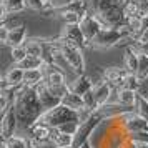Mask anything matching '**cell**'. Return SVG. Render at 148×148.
Instances as JSON below:
<instances>
[{"label":"cell","mask_w":148,"mask_h":148,"mask_svg":"<svg viewBox=\"0 0 148 148\" xmlns=\"http://www.w3.org/2000/svg\"><path fill=\"white\" fill-rule=\"evenodd\" d=\"M14 107L15 113H17V120H18V127L27 128V130L34 123H37L43 113V108H42L38 97L35 93V88L25 87V85H22L18 88Z\"/></svg>","instance_id":"obj_1"},{"label":"cell","mask_w":148,"mask_h":148,"mask_svg":"<svg viewBox=\"0 0 148 148\" xmlns=\"http://www.w3.org/2000/svg\"><path fill=\"white\" fill-rule=\"evenodd\" d=\"M58 43H60V55L62 60L67 63V67L73 72L77 77L85 73V57H83V48L68 43L58 37Z\"/></svg>","instance_id":"obj_2"},{"label":"cell","mask_w":148,"mask_h":148,"mask_svg":"<svg viewBox=\"0 0 148 148\" xmlns=\"http://www.w3.org/2000/svg\"><path fill=\"white\" fill-rule=\"evenodd\" d=\"M38 121L48 125L50 128H58L68 121H80V118H78V112L65 107V105H58L48 112H43Z\"/></svg>","instance_id":"obj_3"},{"label":"cell","mask_w":148,"mask_h":148,"mask_svg":"<svg viewBox=\"0 0 148 148\" xmlns=\"http://www.w3.org/2000/svg\"><path fill=\"white\" fill-rule=\"evenodd\" d=\"M43 70V75H45V83L48 85V88L53 92L55 95L58 97H63V95L68 92V83L65 80V73L57 63H52V65H43L42 67Z\"/></svg>","instance_id":"obj_4"},{"label":"cell","mask_w":148,"mask_h":148,"mask_svg":"<svg viewBox=\"0 0 148 148\" xmlns=\"http://www.w3.org/2000/svg\"><path fill=\"white\" fill-rule=\"evenodd\" d=\"M103 121H105V120L101 118V115L98 113V112H95V113L92 115L88 120L82 121L80 127H78V132L75 133V143H73V147L77 148V147H80L82 143L92 140V135H93V132L100 127Z\"/></svg>","instance_id":"obj_5"},{"label":"cell","mask_w":148,"mask_h":148,"mask_svg":"<svg viewBox=\"0 0 148 148\" xmlns=\"http://www.w3.org/2000/svg\"><path fill=\"white\" fill-rule=\"evenodd\" d=\"M121 40H123V34L120 32V28H101V32L93 38L90 47L97 50H105L120 45Z\"/></svg>","instance_id":"obj_6"},{"label":"cell","mask_w":148,"mask_h":148,"mask_svg":"<svg viewBox=\"0 0 148 148\" xmlns=\"http://www.w3.org/2000/svg\"><path fill=\"white\" fill-rule=\"evenodd\" d=\"M78 25H80L82 34H83V37H85L87 47H90V45H92L93 38L100 34L101 28H103V25L100 23V20H98L93 14H90V12H87V14L82 17V20H80V23H78Z\"/></svg>","instance_id":"obj_7"},{"label":"cell","mask_w":148,"mask_h":148,"mask_svg":"<svg viewBox=\"0 0 148 148\" xmlns=\"http://www.w3.org/2000/svg\"><path fill=\"white\" fill-rule=\"evenodd\" d=\"M35 93L38 97V101H40L43 112H48V110H52V108L62 105V98L58 95H55L53 92L48 88V85L45 82H42L40 85L35 87Z\"/></svg>","instance_id":"obj_8"},{"label":"cell","mask_w":148,"mask_h":148,"mask_svg":"<svg viewBox=\"0 0 148 148\" xmlns=\"http://www.w3.org/2000/svg\"><path fill=\"white\" fill-rule=\"evenodd\" d=\"M17 128H18V120H17L15 107L12 105V107H8L2 113V121H0V135H2V140H7L10 136H14Z\"/></svg>","instance_id":"obj_9"},{"label":"cell","mask_w":148,"mask_h":148,"mask_svg":"<svg viewBox=\"0 0 148 148\" xmlns=\"http://www.w3.org/2000/svg\"><path fill=\"white\" fill-rule=\"evenodd\" d=\"M58 37L63 38V40H67L68 43H72V45L80 47V48L87 47L85 37H83V34H82L80 25H78V23H63V27H62Z\"/></svg>","instance_id":"obj_10"},{"label":"cell","mask_w":148,"mask_h":148,"mask_svg":"<svg viewBox=\"0 0 148 148\" xmlns=\"http://www.w3.org/2000/svg\"><path fill=\"white\" fill-rule=\"evenodd\" d=\"M115 93V87L110 85L107 82H97L93 85V95H95V103H97V108L100 110L101 107H105L107 103H110V98L113 97ZM97 110V112H98Z\"/></svg>","instance_id":"obj_11"},{"label":"cell","mask_w":148,"mask_h":148,"mask_svg":"<svg viewBox=\"0 0 148 148\" xmlns=\"http://www.w3.org/2000/svg\"><path fill=\"white\" fill-rule=\"evenodd\" d=\"M138 98L140 95L135 90H127V88H115V103H118L121 107L130 108V110H135L136 103H138Z\"/></svg>","instance_id":"obj_12"},{"label":"cell","mask_w":148,"mask_h":148,"mask_svg":"<svg viewBox=\"0 0 148 148\" xmlns=\"http://www.w3.org/2000/svg\"><path fill=\"white\" fill-rule=\"evenodd\" d=\"M23 77H25V70L20 68L17 63H14L12 67H8L7 70H5V73L2 77V83L18 88V87L23 85Z\"/></svg>","instance_id":"obj_13"},{"label":"cell","mask_w":148,"mask_h":148,"mask_svg":"<svg viewBox=\"0 0 148 148\" xmlns=\"http://www.w3.org/2000/svg\"><path fill=\"white\" fill-rule=\"evenodd\" d=\"M101 75V80L107 82V83H110V85H113L115 88L120 87V83L123 82V78H125V75H127V72H125V68L123 67H107L103 68L100 72Z\"/></svg>","instance_id":"obj_14"},{"label":"cell","mask_w":148,"mask_h":148,"mask_svg":"<svg viewBox=\"0 0 148 148\" xmlns=\"http://www.w3.org/2000/svg\"><path fill=\"white\" fill-rule=\"evenodd\" d=\"M25 42H27V27H25V23H22V25H18V27L10 28L7 42H5V47H8V48L20 47V45H23Z\"/></svg>","instance_id":"obj_15"},{"label":"cell","mask_w":148,"mask_h":148,"mask_svg":"<svg viewBox=\"0 0 148 148\" xmlns=\"http://www.w3.org/2000/svg\"><path fill=\"white\" fill-rule=\"evenodd\" d=\"M93 82H92V78L88 77V75H78V77H75V80L73 82H70L68 83V90L70 92H73V93L77 95H83L87 93V92H90L92 88H93Z\"/></svg>","instance_id":"obj_16"},{"label":"cell","mask_w":148,"mask_h":148,"mask_svg":"<svg viewBox=\"0 0 148 148\" xmlns=\"http://www.w3.org/2000/svg\"><path fill=\"white\" fill-rule=\"evenodd\" d=\"M50 135H52V128L45 125V123H42V121H37L28 128L27 138L34 141H45V140H50Z\"/></svg>","instance_id":"obj_17"},{"label":"cell","mask_w":148,"mask_h":148,"mask_svg":"<svg viewBox=\"0 0 148 148\" xmlns=\"http://www.w3.org/2000/svg\"><path fill=\"white\" fill-rule=\"evenodd\" d=\"M25 10L23 0H2V22L8 20L12 15L20 14Z\"/></svg>","instance_id":"obj_18"},{"label":"cell","mask_w":148,"mask_h":148,"mask_svg":"<svg viewBox=\"0 0 148 148\" xmlns=\"http://www.w3.org/2000/svg\"><path fill=\"white\" fill-rule=\"evenodd\" d=\"M123 68L127 73H133L136 75V70H138V53L132 45H128L127 50H125V55H123Z\"/></svg>","instance_id":"obj_19"},{"label":"cell","mask_w":148,"mask_h":148,"mask_svg":"<svg viewBox=\"0 0 148 148\" xmlns=\"http://www.w3.org/2000/svg\"><path fill=\"white\" fill-rule=\"evenodd\" d=\"M62 105L72 108V110H75V112H80V110H83V108H87L85 107V100H83V97L73 93V92H70V90L62 97Z\"/></svg>","instance_id":"obj_20"},{"label":"cell","mask_w":148,"mask_h":148,"mask_svg":"<svg viewBox=\"0 0 148 148\" xmlns=\"http://www.w3.org/2000/svg\"><path fill=\"white\" fill-rule=\"evenodd\" d=\"M50 140L53 141L55 145L58 148H63V147H73L75 143V136L73 135H67L60 132L58 128H52V135H50Z\"/></svg>","instance_id":"obj_21"},{"label":"cell","mask_w":148,"mask_h":148,"mask_svg":"<svg viewBox=\"0 0 148 148\" xmlns=\"http://www.w3.org/2000/svg\"><path fill=\"white\" fill-rule=\"evenodd\" d=\"M42 82H45V75L42 68H34V70H25V77H23V85L30 88H35L40 85Z\"/></svg>","instance_id":"obj_22"},{"label":"cell","mask_w":148,"mask_h":148,"mask_svg":"<svg viewBox=\"0 0 148 148\" xmlns=\"http://www.w3.org/2000/svg\"><path fill=\"white\" fill-rule=\"evenodd\" d=\"M23 45H25V48H27L28 55H32V57H40L42 58V52H43V47H42V37L27 38V42H25Z\"/></svg>","instance_id":"obj_23"},{"label":"cell","mask_w":148,"mask_h":148,"mask_svg":"<svg viewBox=\"0 0 148 148\" xmlns=\"http://www.w3.org/2000/svg\"><path fill=\"white\" fill-rule=\"evenodd\" d=\"M2 148H30V145H28V138L14 135L7 140H2Z\"/></svg>","instance_id":"obj_24"},{"label":"cell","mask_w":148,"mask_h":148,"mask_svg":"<svg viewBox=\"0 0 148 148\" xmlns=\"http://www.w3.org/2000/svg\"><path fill=\"white\" fill-rule=\"evenodd\" d=\"M138 53V70H136V77L141 82L148 78V55L143 52H136Z\"/></svg>","instance_id":"obj_25"},{"label":"cell","mask_w":148,"mask_h":148,"mask_svg":"<svg viewBox=\"0 0 148 148\" xmlns=\"http://www.w3.org/2000/svg\"><path fill=\"white\" fill-rule=\"evenodd\" d=\"M141 87V80L133 73H127L125 75V78L123 82L120 83V88H127V90H135V92H138Z\"/></svg>","instance_id":"obj_26"},{"label":"cell","mask_w":148,"mask_h":148,"mask_svg":"<svg viewBox=\"0 0 148 148\" xmlns=\"http://www.w3.org/2000/svg\"><path fill=\"white\" fill-rule=\"evenodd\" d=\"M18 67L23 68V70H34V68H42L43 67V60H42L40 57H32V55H28L27 58H23V60L18 63Z\"/></svg>","instance_id":"obj_27"},{"label":"cell","mask_w":148,"mask_h":148,"mask_svg":"<svg viewBox=\"0 0 148 148\" xmlns=\"http://www.w3.org/2000/svg\"><path fill=\"white\" fill-rule=\"evenodd\" d=\"M28 53H27V48H25V45H20V47H14L10 48V58H12V62L14 63H20L23 58H27Z\"/></svg>","instance_id":"obj_28"},{"label":"cell","mask_w":148,"mask_h":148,"mask_svg":"<svg viewBox=\"0 0 148 148\" xmlns=\"http://www.w3.org/2000/svg\"><path fill=\"white\" fill-rule=\"evenodd\" d=\"M138 0H128L127 3L123 5V15H125V20L130 18V17H135V15H138Z\"/></svg>","instance_id":"obj_29"},{"label":"cell","mask_w":148,"mask_h":148,"mask_svg":"<svg viewBox=\"0 0 148 148\" xmlns=\"http://www.w3.org/2000/svg\"><path fill=\"white\" fill-rule=\"evenodd\" d=\"M135 112L140 115L141 118L148 120V100L145 98V97H141V95H140L138 103H136V107H135Z\"/></svg>","instance_id":"obj_30"},{"label":"cell","mask_w":148,"mask_h":148,"mask_svg":"<svg viewBox=\"0 0 148 148\" xmlns=\"http://www.w3.org/2000/svg\"><path fill=\"white\" fill-rule=\"evenodd\" d=\"M23 5L27 10H34V12H43L45 10V2L42 0H23Z\"/></svg>","instance_id":"obj_31"},{"label":"cell","mask_w":148,"mask_h":148,"mask_svg":"<svg viewBox=\"0 0 148 148\" xmlns=\"http://www.w3.org/2000/svg\"><path fill=\"white\" fill-rule=\"evenodd\" d=\"M128 136L138 143V145H148V132H140V133H128Z\"/></svg>","instance_id":"obj_32"},{"label":"cell","mask_w":148,"mask_h":148,"mask_svg":"<svg viewBox=\"0 0 148 148\" xmlns=\"http://www.w3.org/2000/svg\"><path fill=\"white\" fill-rule=\"evenodd\" d=\"M28 145H30V148H57V145H55L52 140H45V141H34L28 138Z\"/></svg>","instance_id":"obj_33"},{"label":"cell","mask_w":148,"mask_h":148,"mask_svg":"<svg viewBox=\"0 0 148 148\" xmlns=\"http://www.w3.org/2000/svg\"><path fill=\"white\" fill-rule=\"evenodd\" d=\"M8 32H10V28L7 25H3L2 23V27H0V42L5 45V42H7V37H8Z\"/></svg>","instance_id":"obj_34"},{"label":"cell","mask_w":148,"mask_h":148,"mask_svg":"<svg viewBox=\"0 0 148 148\" xmlns=\"http://www.w3.org/2000/svg\"><path fill=\"white\" fill-rule=\"evenodd\" d=\"M135 43H140V45H148V27H147V30H145V32L140 35V38L135 42Z\"/></svg>","instance_id":"obj_35"},{"label":"cell","mask_w":148,"mask_h":148,"mask_svg":"<svg viewBox=\"0 0 148 148\" xmlns=\"http://www.w3.org/2000/svg\"><path fill=\"white\" fill-rule=\"evenodd\" d=\"M132 47L136 50V52H143V53L148 55V45H140V43H132Z\"/></svg>","instance_id":"obj_36"},{"label":"cell","mask_w":148,"mask_h":148,"mask_svg":"<svg viewBox=\"0 0 148 148\" xmlns=\"http://www.w3.org/2000/svg\"><path fill=\"white\" fill-rule=\"evenodd\" d=\"M77 148H93V147H92V140H88V141H85V143H82L80 147H77Z\"/></svg>","instance_id":"obj_37"},{"label":"cell","mask_w":148,"mask_h":148,"mask_svg":"<svg viewBox=\"0 0 148 148\" xmlns=\"http://www.w3.org/2000/svg\"><path fill=\"white\" fill-rule=\"evenodd\" d=\"M140 148H148V145H140Z\"/></svg>","instance_id":"obj_38"},{"label":"cell","mask_w":148,"mask_h":148,"mask_svg":"<svg viewBox=\"0 0 148 148\" xmlns=\"http://www.w3.org/2000/svg\"><path fill=\"white\" fill-rule=\"evenodd\" d=\"M57 148H58V147H57ZM63 148H75V147H63Z\"/></svg>","instance_id":"obj_39"},{"label":"cell","mask_w":148,"mask_h":148,"mask_svg":"<svg viewBox=\"0 0 148 148\" xmlns=\"http://www.w3.org/2000/svg\"><path fill=\"white\" fill-rule=\"evenodd\" d=\"M42 2H45V5H47V2H48V0H42Z\"/></svg>","instance_id":"obj_40"}]
</instances>
